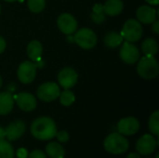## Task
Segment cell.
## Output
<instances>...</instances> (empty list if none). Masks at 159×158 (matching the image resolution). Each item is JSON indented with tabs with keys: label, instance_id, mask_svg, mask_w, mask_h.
I'll use <instances>...</instances> for the list:
<instances>
[{
	"label": "cell",
	"instance_id": "obj_18",
	"mask_svg": "<svg viewBox=\"0 0 159 158\" xmlns=\"http://www.w3.org/2000/svg\"><path fill=\"white\" fill-rule=\"evenodd\" d=\"M28 58L33 61H39L43 53V46L38 40H32L26 48Z\"/></svg>",
	"mask_w": 159,
	"mask_h": 158
},
{
	"label": "cell",
	"instance_id": "obj_22",
	"mask_svg": "<svg viewBox=\"0 0 159 158\" xmlns=\"http://www.w3.org/2000/svg\"><path fill=\"white\" fill-rule=\"evenodd\" d=\"M15 152L12 145L4 140H0V158H14Z\"/></svg>",
	"mask_w": 159,
	"mask_h": 158
},
{
	"label": "cell",
	"instance_id": "obj_12",
	"mask_svg": "<svg viewBox=\"0 0 159 158\" xmlns=\"http://www.w3.org/2000/svg\"><path fill=\"white\" fill-rule=\"evenodd\" d=\"M78 74L76 71L71 67H65L61 69L58 74V81L60 86L64 89L72 88L77 82Z\"/></svg>",
	"mask_w": 159,
	"mask_h": 158
},
{
	"label": "cell",
	"instance_id": "obj_30",
	"mask_svg": "<svg viewBox=\"0 0 159 158\" xmlns=\"http://www.w3.org/2000/svg\"><path fill=\"white\" fill-rule=\"evenodd\" d=\"M152 30L154 31V33L156 34H159V20H156L153 23H152Z\"/></svg>",
	"mask_w": 159,
	"mask_h": 158
},
{
	"label": "cell",
	"instance_id": "obj_20",
	"mask_svg": "<svg viewBox=\"0 0 159 158\" xmlns=\"http://www.w3.org/2000/svg\"><path fill=\"white\" fill-rule=\"evenodd\" d=\"M123 37L121 35V34L112 31L109 32L105 36H104V44L106 47H110V48H115L119 47L122 43H123Z\"/></svg>",
	"mask_w": 159,
	"mask_h": 158
},
{
	"label": "cell",
	"instance_id": "obj_10",
	"mask_svg": "<svg viewBox=\"0 0 159 158\" xmlns=\"http://www.w3.org/2000/svg\"><path fill=\"white\" fill-rule=\"evenodd\" d=\"M119 56L124 62L128 64H134L139 61L140 51L134 44L125 41L120 48Z\"/></svg>",
	"mask_w": 159,
	"mask_h": 158
},
{
	"label": "cell",
	"instance_id": "obj_34",
	"mask_svg": "<svg viewBox=\"0 0 159 158\" xmlns=\"http://www.w3.org/2000/svg\"><path fill=\"white\" fill-rule=\"evenodd\" d=\"M6 138V132H5V129L0 127V140H4Z\"/></svg>",
	"mask_w": 159,
	"mask_h": 158
},
{
	"label": "cell",
	"instance_id": "obj_17",
	"mask_svg": "<svg viewBox=\"0 0 159 158\" xmlns=\"http://www.w3.org/2000/svg\"><path fill=\"white\" fill-rule=\"evenodd\" d=\"M103 12L107 16H117L124 8V4L122 0H107L104 5H102Z\"/></svg>",
	"mask_w": 159,
	"mask_h": 158
},
{
	"label": "cell",
	"instance_id": "obj_15",
	"mask_svg": "<svg viewBox=\"0 0 159 158\" xmlns=\"http://www.w3.org/2000/svg\"><path fill=\"white\" fill-rule=\"evenodd\" d=\"M136 16L141 23L152 24L157 20V10L151 6H141L136 11Z\"/></svg>",
	"mask_w": 159,
	"mask_h": 158
},
{
	"label": "cell",
	"instance_id": "obj_28",
	"mask_svg": "<svg viewBox=\"0 0 159 158\" xmlns=\"http://www.w3.org/2000/svg\"><path fill=\"white\" fill-rule=\"evenodd\" d=\"M28 158H47V155L41 150H34L29 154Z\"/></svg>",
	"mask_w": 159,
	"mask_h": 158
},
{
	"label": "cell",
	"instance_id": "obj_21",
	"mask_svg": "<svg viewBox=\"0 0 159 158\" xmlns=\"http://www.w3.org/2000/svg\"><path fill=\"white\" fill-rule=\"evenodd\" d=\"M142 51L144 55L155 56L158 51V43L156 39L148 37L142 44Z\"/></svg>",
	"mask_w": 159,
	"mask_h": 158
},
{
	"label": "cell",
	"instance_id": "obj_23",
	"mask_svg": "<svg viewBox=\"0 0 159 158\" xmlns=\"http://www.w3.org/2000/svg\"><path fill=\"white\" fill-rule=\"evenodd\" d=\"M148 128L151 133L155 136L159 135V111H155L148 121Z\"/></svg>",
	"mask_w": 159,
	"mask_h": 158
},
{
	"label": "cell",
	"instance_id": "obj_32",
	"mask_svg": "<svg viewBox=\"0 0 159 158\" xmlns=\"http://www.w3.org/2000/svg\"><path fill=\"white\" fill-rule=\"evenodd\" d=\"M6 46H7L6 40H5L2 36H0V54H1V53H3V51L5 50Z\"/></svg>",
	"mask_w": 159,
	"mask_h": 158
},
{
	"label": "cell",
	"instance_id": "obj_35",
	"mask_svg": "<svg viewBox=\"0 0 159 158\" xmlns=\"http://www.w3.org/2000/svg\"><path fill=\"white\" fill-rule=\"evenodd\" d=\"M145 1L152 6H157L159 4V0H145Z\"/></svg>",
	"mask_w": 159,
	"mask_h": 158
},
{
	"label": "cell",
	"instance_id": "obj_36",
	"mask_svg": "<svg viewBox=\"0 0 159 158\" xmlns=\"http://www.w3.org/2000/svg\"><path fill=\"white\" fill-rule=\"evenodd\" d=\"M4 1H6V2H8V3H12V2H15V1H17V0H4Z\"/></svg>",
	"mask_w": 159,
	"mask_h": 158
},
{
	"label": "cell",
	"instance_id": "obj_19",
	"mask_svg": "<svg viewBox=\"0 0 159 158\" xmlns=\"http://www.w3.org/2000/svg\"><path fill=\"white\" fill-rule=\"evenodd\" d=\"M46 155L49 158H64L65 150L58 142H49L46 147Z\"/></svg>",
	"mask_w": 159,
	"mask_h": 158
},
{
	"label": "cell",
	"instance_id": "obj_33",
	"mask_svg": "<svg viewBox=\"0 0 159 158\" xmlns=\"http://www.w3.org/2000/svg\"><path fill=\"white\" fill-rule=\"evenodd\" d=\"M127 158H142L141 155L137 154V153H130L129 155H128Z\"/></svg>",
	"mask_w": 159,
	"mask_h": 158
},
{
	"label": "cell",
	"instance_id": "obj_27",
	"mask_svg": "<svg viewBox=\"0 0 159 158\" xmlns=\"http://www.w3.org/2000/svg\"><path fill=\"white\" fill-rule=\"evenodd\" d=\"M91 19L96 24H101L102 22H103L105 20V14H104V12H101V13L93 12L91 14Z\"/></svg>",
	"mask_w": 159,
	"mask_h": 158
},
{
	"label": "cell",
	"instance_id": "obj_7",
	"mask_svg": "<svg viewBox=\"0 0 159 158\" xmlns=\"http://www.w3.org/2000/svg\"><path fill=\"white\" fill-rule=\"evenodd\" d=\"M36 68L37 64L34 61H22L17 71V75L19 80L22 84H30L32 83L36 75Z\"/></svg>",
	"mask_w": 159,
	"mask_h": 158
},
{
	"label": "cell",
	"instance_id": "obj_31",
	"mask_svg": "<svg viewBox=\"0 0 159 158\" xmlns=\"http://www.w3.org/2000/svg\"><path fill=\"white\" fill-rule=\"evenodd\" d=\"M93 12H94V13H101V12H103L102 5H100V4L94 5V7H93Z\"/></svg>",
	"mask_w": 159,
	"mask_h": 158
},
{
	"label": "cell",
	"instance_id": "obj_25",
	"mask_svg": "<svg viewBox=\"0 0 159 158\" xmlns=\"http://www.w3.org/2000/svg\"><path fill=\"white\" fill-rule=\"evenodd\" d=\"M27 5L33 13H40L46 7V0H28Z\"/></svg>",
	"mask_w": 159,
	"mask_h": 158
},
{
	"label": "cell",
	"instance_id": "obj_6",
	"mask_svg": "<svg viewBox=\"0 0 159 158\" xmlns=\"http://www.w3.org/2000/svg\"><path fill=\"white\" fill-rule=\"evenodd\" d=\"M61 93L60 87L54 82H45L36 90L37 98L45 102H50L59 98Z\"/></svg>",
	"mask_w": 159,
	"mask_h": 158
},
{
	"label": "cell",
	"instance_id": "obj_26",
	"mask_svg": "<svg viewBox=\"0 0 159 158\" xmlns=\"http://www.w3.org/2000/svg\"><path fill=\"white\" fill-rule=\"evenodd\" d=\"M55 137L58 139V141H59L60 142H62V143H65V142H67L70 140V135H69V133H68L67 131H65V130H61V131L57 132Z\"/></svg>",
	"mask_w": 159,
	"mask_h": 158
},
{
	"label": "cell",
	"instance_id": "obj_4",
	"mask_svg": "<svg viewBox=\"0 0 159 158\" xmlns=\"http://www.w3.org/2000/svg\"><path fill=\"white\" fill-rule=\"evenodd\" d=\"M120 34L123 39H125L126 41L130 42V43L137 42L143 36L142 23L138 20L129 19L124 23Z\"/></svg>",
	"mask_w": 159,
	"mask_h": 158
},
{
	"label": "cell",
	"instance_id": "obj_29",
	"mask_svg": "<svg viewBox=\"0 0 159 158\" xmlns=\"http://www.w3.org/2000/svg\"><path fill=\"white\" fill-rule=\"evenodd\" d=\"M17 156H18V157L19 158H26L27 157V151L25 150V149H23V148H20V149H19L18 150V152H17Z\"/></svg>",
	"mask_w": 159,
	"mask_h": 158
},
{
	"label": "cell",
	"instance_id": "obj_11",
	"mask_svg": "<svg viewBox=\"0 0 159 158\" xmlns=\"http://www.w3.org/2000/svg\"><path fill=\"white\" fill-rule=\"evenodd\" d=\"M57 24L60 31L65 34H72L77 30V20L70 13H62L58 17Z\"/></svg>",
	"mask_w": 159,
	"mask_h": 158
},
{
	"label": "cell",
	"instance_id": "obj_3",
	"mask_svg": "<svg viewBox=\"0 0 159 158\" xmlns=\"http://www.w3.org/2000/svg\"><path fill=\"white\" fill-rule=\"evenodd\" d=\"M137 72L139 75L144 79L156 78L159 74V64L155 56L144 55L137 65Z\"/></svg>",
	"mask_w": 159,
	"mask_h": 158
},
{
	"label": "cell",
	"instance_id": "obj_5",
	"mask_svg": "<svg viewBox=\"0 0 159 158\" xmlns=\"http://www.w3.org/2000/svg\"><path fill=\"white\" fill-rule=\"evenodd\" d=\"M74 41L84 49L93 48L97 44V35L89 28H82L75 32Z\"/></svg>",
	"mask_w": 159,
	"mask_h": 158
},
{
	"label": "cell",
	"instance_id": "obj_8",
	"mask_svg": "<svg viewBox=\"0 0 159 158\" xmlns=\"http://www.w3.org/2000/svg\"><path fill=\"white\" fill-rule=\"evenodd\" d=\"M157 146V141L151 134H144L142 136L136 143V150L139 155L149 156L152 155Z\"/></svg>",
	"mask_w": 159,
	"mask_h": 158
},
{
	"label": "cell",
	"instance_id": "obj_9",
	"mask_svg": "<svg viewBox=\"0 0 159 158\" xmlns=\"http://www.w3.org/2000/svg\"><path fill=\"white\" fill-rule=\"evenodd\" d=\"M140 129V122L133 116L122 118L117 123V131L123 136H132Z\"/></svg>",
	"mask_w": 159,
	"mask_h": 158
},
{
	"label": "cell",
	"instance_id": "obj_37",
	"mask_svg": "<svg viewBox=\"0 0 159 158\" xmlns=\"http://www.w3.org/2000/svg\"><path fill=\"white\" fill-rule=\"evenodd\" d=\"M2 84H3V80H2V77H1V75H0V88H1V87H2Z\"/></svg>",
	"mask_w": 159,
	"mask_h": 158
},
{
	"label": "cell",
	"instance_id": "obj_38",
	"mask_svg": "<svg viewBox=\"0 0 159 158\" xmlns=\"http://www.w3.org/2000/svg\"><path fill=\"white\" fill-rule=\"evenodd\" d=\"M0 13H1V6H0Z\"/></svg>",
	"mask_w": 159,
	"mask_h": 158
},
{
	"label": "cell",
	"instance_id": "obj_14",
	"mask_svg": "<svg viewBox=\"0 0 159 158\" xmlns=\"http://www.w3.org/2000/svg\"><path fill=\"white\" fill-rule=\"evenodd\" d=\"M26 129L25 124L21 120H15L11 122L6 129V139H7L9 142H13L16 140H19L22 137Z\"/></svg>",
	"mask_w": 159,
	"mask_h": 158
},
{
	"label": "cell",
	"instance_id": "obj_13",
	"mask_svg": "<svg viewBox=\"0 0 159 158\" xmlns=\"http://www.w3.org/2000/svg\"><path fill=\"white\" fill-rule=\"evenodd\" d=\"M16 103L18 107L23 112H32L36 107V99L34 96L28 92H20L16 97Z\"/></svg>",
	"mask_w": 159,
	"mask_h": 158
},
{
	"label": "cell",
	"instance_id": "obj_24",
	"mask_svg": "<svg viewBox=\"0 0 159 158\" xmlns=\"http://www.w3.org/2000/svg\"><path fill=\"white\" fill-rule=\"evenodd\" d=\"M59 99L61 104H62L63 106H70L75 101V94L70 89H64L62 92H61L59 95Z\"/></svg>",
	"mask_w": 159,
	"mask_h": 158
},
{
	"label": "cell",
	"instance_id": "obj_1",
	"mask_svg": "<svg viewBox=\"0 0 159 158\" xmlns=\"http://www.w3.org/2000/svg\"><path fill=\"white\" fill-rule=\"evenodd\" d=\"M31 133L36 140L49 141L56 136L57 126L52 118L48 116H41L32 123Z\"/></svg>",
	"mask_w": 159,
	"mask_h": 158
},
{
	"label": "cell",
	"instance_id": "obj_2",
	"mask_svg": "<svg viewBox=\"0 0 159 158\" xmlns=\"http://www.w3.org/2000/svg\"><path fill=\"white\" fill-rule=\"evenodd\" d=\"M103 147L112 155H121L129 150V142L125 136L118 132H113L104 139Z\"/></svg>",
	"mask_w": 159,
	"mask_h": 158
},
{
	"label": "cell",
	"instance_id": "obj_16",
	"mask_svg": "<svg viewBox=\"0 0 159 158\" xmlns=\"http://www.w3.org/2000/svg\"><path fill=\"white\" fill-rule=\"evenodd\" d=\"M14 107V98L10 92H0V115H8Z\"/></svg>",
	"mask_w": 159,
	"mask_h": 158
}]
</instances>
